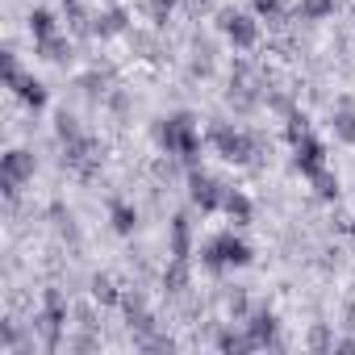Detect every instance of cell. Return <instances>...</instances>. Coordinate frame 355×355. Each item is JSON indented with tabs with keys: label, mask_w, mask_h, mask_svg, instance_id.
Masks as SVG:
<instances>
[{
	"label": "cell",
	"mask_w": 355,
	"mask_h": 355,
	"mask_svg": "<svg viewBox=\"0 0 355 355\" xmlns=\"http://www.w3.org/2000/svg\"><path fill=\"white\" fill-rule=\"evenodd\" d=\"M159 142L167 146V155H180V159H193V155L201 150V134H197V125H193L189 113L167 117V121L159 125Z\"/></svg>",
	"instance_id": "obj_1"
},
{
	"label": "cell",
	"mask_w": 355,
	"mask_h": 355,
	"mask_svg": "<svg viewBox=\"0 0 355 355\" xmlns=\"http://www.w3.org/2000/svg\"><path fill=\"white\" fill-rule=\"evenodd\" d=\"M201 255H205V263L218 268V272H222V268H243V263H251V247H247L243 239H234V234H218Z\"/></svg>",
	"instance_id": "obj_2"
},
{
	"label": "cell",
	"mask_w": 355,
	"mask_h": 355,
	"mask_svg": "<svg viewBox=\"0 0 355 355\" xmlns=\"http://www.w3.org/2000/svg\"><path fill=\"white\" fill-rule=\"evenodd\" d=\"M34 175V155L30 150H9L5 159H0V184H5L9 197H17V189Z\"/></svg>",
	"instance_id": "obj_3"
},
{
	"label": "cell",
	"mask_w": 355,
	"mask_h": 355,
	"mask_svg": "<svg viewBox=\"0 0 355 355\" xmlns=\"http://www.w3.org/2000/svg\"><path fill=\"white\" fill-rule=\"evenodd\" d=\"M214 146L222 150V159L226 163H251V155H255V146H251V138L247 134H239V130H230V125H214Z\"/></svg>",
	"instance_id": "obj_4"
},
{
	"label": "cell",
	"mask_w": 355,
	"mask_h": 355,
	"mask_svg": "<svg viewBox=\"0 0 355 355\" xmlns=\"http://www.w3.org/2000/svg\"><path fill=\"white\" fill-rule=\"evenodd\" d=\"M222 34L234 42V46H255V38H259V26H255V17H247V13H222Z\"/></svg>",
	"instance_id": "obj_5"
},
{
	"label": "cell",
	"mask_w": 355,
	"mask_h": 355,
	"mask_svg": "<svg viewBox=\"0 0 355 355\" xmlns=\"http://www.w3.org/2000/svg\"><path fill=\"white\" fill-rule=\"evenodd\" d=\"M293 163H297L305 175H318V171L326 167V150H322V142H318V138H309V134H305V138H297V142H293Z\"/></svg>",
	"instance_id": "obj_6"
},
{
	"label": "cell",
	"mask_w": 355,
	"mask_h": 355,
	"mask_svg": "<svg viewBox=\"0 0 355 355\" xmlns=\"http://www.w3.org/2000/svg\"><path fill=\"white\" fill-rule=\"evenodd\" d=\"M189 184H193V201H197L201 209H222L226 193H222V184L214 180V175H201V171H197V175H193Z\"/></svg>",
	"instance_id": "obj_7"
},
{
	"label": "cell",
	"mask_w": 355,
	"mask_h": 355,
	"mask_svg": "<svg viewBox=\"0 0 355 355\" xmlns=\"http://www.w3.org/2000/svg\"><path fill=\"white\" fill-rule=\"evenodd\" d=\"M59 326H63V297H59V293H46V309H42V318H38V330L46 334L51 347L59 343Z\"/></svg>",
	"instance_id": "obj_8"
},
{
	"label": "cell",
	"mask_w": 355,
	"mask_h": 355,
	"mask_svg": "<svg viewBox=\"0 0 355 355\" xmlns=\"http://www.w3.org/2000/svg\"><path fill=\"white\" fill-rule=\"evenodd\" d=\"M30 34H34V42L55 38V13H51V9H34V13H30Z\"/></svg>",
	"instance_id": "obj_9"
},
{
	"label": "cell",
	"mask_w": 355,
	"mask_h": 355,
	"mask_svg": "<svg viewBox=\"0 0 355 355\" xmlns=\"http://www.w3.org/2000/svg\"><path fill=\"white\" fill-rule=\"evenodd\" d=\"M272 334H276V318H272V313H255V318H251V338H255V347H268Z\"/></svg>",
	"instance_id": "obj_10"
},
{
	"label": "cell",
	"mask_w": 355,
	"mask_h": 355,
	"mask_svg": "<svg viewBox=\"0 0 355 355\" xmlns=\"http://www.w3.org/2000/svg\"><path fill=\"white\" fill-rule=\"evenodd\" d=\"M17 96H21L30 109H42V105H46V88H42L38 80H26V76H21V84H17Z\"/></svg>",
	"instance_id": "obj_11"
},
{
	"label": "cell",
	"mask_w": 355,
	"mask_h": 355,
	"mask_svg": "<svg viewBox=\"0 0 355 355\" xmlns=\"http://www.w3.org/2000/svg\"><path fill=\"white\" fill-rule=\"evenodd\" d=\"M222 209L234 218V222H251V201L243 197V193H226V201H222Z\"/></svg>",
	"instance_id": "obj_12"
},
{
	"label": "cell",
	"mask_w": 355,
	"mask_h": 355,
	"mask_svg": "<svg viewBox=\"0 0 355 355\" xmlns=\"http://www.w3.org/2000/svg\"><path fill=\"white\" fill-rule=\"evenodd\" d=\"M171 239H175V243H171L175 259H189V222H184V218L171 222Z\"/></svg>",
	"instance_id": "obj_13"
},
{
	"label": "cell",
	"mask_w": 355,
	"mask_h": 355,
	"mask_svg": "<svg viewBox=\"0 0 355 355\" xmlns=\"http://www.w3.org/2000/svg\"><path fill=\"white\" fill-rule=\"evenodd\" d=\"M334 13V0H301V17L305 21H322Z\"/></svg>",
	"instance_id": "obj_14"
},
{
	"label": "cell",
	"mask_w": 355,
	"mask_h": 355,
	"mask_svg": "<svg viewBox=\"0 0 355 355\" xmlns=\"http://www.w3.org/2000/svg\"><path fill=\"white\" fill-rule=\"evenodd\" d=\"M121 30H125V13L121 9H109L105 17H96V34H105V38L109 34H121Z\"/></svg>",
	"instance_id": "obj_15"
},
{
	"label": "cell",
	"mask_w": 355,
	"mask_h": 355,
	"mask_svg": "<svg viewBox=\"0 0 355 355\" xmlns=\"http://www.w3.org/2000/svg\"><path fill=\"white\" fill-rule=\"evenodd\" d=\"M134 226H138V218H134V209L117 201V205H113V230H117V234H134Z\"/></svg>",
	"instance_id": "obj_16"
},
{
	"label": "cell",
	"mask_w": 355,
	"mask_h": 355,
	"mask_svg": "<svg viewBox=\"0 0 355 355\" xmlns=\"http://www.w3.org/2000/svg\"><path fill=\"white\" fill-rule=\"evenodd\" d=\"M184 263H189V259H175V263L163 272V284H167L171 293H180V288H184V280H189V268H184Z\"/></svg>",
	"instance_id": "obj_17"
},
{
	"label": "cell",
	"mask_w": 355,
	"mask_h": 355,
	"mask_svg": "<svg viewBox=\"0 0 355 355\" xmlns=\"http://www.w3.org/2000/svg\"><path fill=\"white\" fill-rule=\"evenodd\" d=\"M38 51H42V59H51V63H63V59H67V42H63V38H42Z\"/></svg>",
	"instance_id": "obj_18"
},
{
	"label": "cell",
	"mask_w": 355,
	"mask_h": 355,
	"mask_svg": "<svg viewBox=\"0 0 355 355\" xmlns=\"http://www.w3.org/2000/svg\"><path fill=\"white\" fill-rule=\"evenodd\" d=\"M334 134L343 138V142H355V113H334Z\"/></svg>",
	"instance_id": "obj_19"
},
{
	"label": "cell",
	"mask_w": 355,
	"mask_h": 355,
	"mask_svg": "<svg viewBox=\"0 0 355 355\" xmlns=\"http://www.w3.org/2000/svg\"><path fill=\"white\" fill-rule=\"evenodd\" d=\"M92 297H96V301H105V305H113V301H117L113 280H109V276H96V280H92Z\"/></svg>",
	"instance_id": "obj_20"
},
{
	"label": "cell",
	"mask_w": 355,
	"mask_h": 355,
	"mask_svg": "<svg viewBox=\"0 0 355 355\" xmlns=\"http://www.w3.org/2000/svg\"><path fill=\"white\" fill-rule=\"evenodd\" d=\"M313 184H318V197H326V201H330V197H338V180H334V175H330L326 167L313 175Z\"/></svg>",
	"instance_id": "obj_21"
},
{
	"label": "cell",
	"mask_w": 355,
	"mask_h": 355,
	"mask_svg": "<svg viewBox=\"0 0 355 355\" xmlns=\"http://www.w3.org/2000/svg\"><path fill=\"white\" fill-rule=\"evenodd\" d=\"M55 130H59V138H63V142L80 138V125H76V117H67V113H59V125H55Z\"/></svg>",
	"instance_id": "obj_22"
},
{
	"label": "cell",
	"mask_w": 355,
	"mask_h": 355,
	"mask_svg": "<svg viewBox=\"0 0 355 355\" xmlns=\"http://www.w3.org/2000/svg\"><path fill=\"white\" fill-rule=\"evenodd\" d=\"M146 9H150L155 21H167V13L175 9V0H146Z\"/></svg>",
	"instance_id": "obj_23"
},
{
	"label": "cell",
	"mask_w": 355,
	"mask_h": 355,
	"mask_svg": "<svg viewBox=\"0 0 355 355\" xmlns=\"http://www.w3.org/2000/svg\"><path fill=\"white\" fill-rule=\"evenodd\" d=\"M218 343H222V351H247V347H255V338H239V334H222Z\"/></svg>",
	"instance_id": "obj_24"
},
{
	"label": "cell",
	"mask_w": 355,
	"mask_h": 355,
	"mask_svg": "<svg viewBox=\"0 0 355 355\" xmlns=\"http://www.w3.org/2000/svg\"><path fill=\"white\" fill-rule=\"evenodd\" d=\"M280 9H284L280 0H255V13L259 17H280Z\"/></svg>",
	"instance_id": "obj_25"
}]
</instances>
